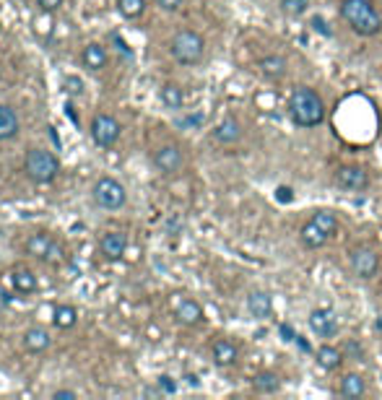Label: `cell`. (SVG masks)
<instances>
[{
  "label": "cell",
  "mask_w": 382,
  "mask_h": 400,
  "mask_svg": "<svg viewBox=\"0 0 382 400\" xmlns=\"http://www.w3.org/2000/svg\"><path fill=\"white\" fill-rule=\"evenodd\" d=\"M289 114L297 128H317L325 120V104L322 97L309 86H299L289 97Z\"/></svg>",
  "instance_id": "obj_1"
},
{
  "label": "cell",
  "mask_w": 382,
  "mask_h": 400,
  "mask_svg": "<svg viewBox=\"0 0 382 400\" xmlns=\"http://www.w3.org/2000/svg\"><path fill=\"white\" fill-rule=\"evenodd\" d=\"M341 16L359 37H377L382 31V16L372 0H344Z\"/></svg>",
  "instance_id": "obj_2"
},
{
  "label": "cell",
  "mask_w": 382,
  "mask_h": 400,
  "mask_svg": "<svg viewBox=\"0 0 382 400\" xmlns=\"http://www.w3.org/2000/svg\"><path fill=\"white\" fill-rule=\"evenodd\" d=\"M23 172L34 185H50V182L58 180L60 174V159L55 156L50 148H42V146H34L26 151L23 156Z\"/></svg>",
  "instance_id": "obj_3"
},
{
  "label": "cell",
  "mask_w": 382,
  "mask_h": 400,
  "mask_svg": "<svg viewBox=\"0 0 382 400\" xmlns=\"http://www.w3.org/2000/svg\"><path fill=\"white\" fill-rule=\"evenodd\" d=\"M169 53L180 65H198L206 55V39L195 29H180L169 42Z\"/></svg>",
  "instance_id": "obj_4"
},
{
  "label": "cell",
  "mask_w": 382,
  "mask_h": 400,
  "mask_svg": "<svg viewBox=\"0 0 382 400\" xmlns=\"http://www.w3.org/2000/svg\"><path fill=\"white\" fill-rule=\"evenodd\" d=\"M91 200L102 211H120L127 203V190L122 182H117L115 177H99L91 185Z\"/></svg>",
  "instance_id": "obj_5"
},
{
  "label": "cell",
  "mask_w": 382,
  "mask_h": 400,
  "mask_svg": "<svg viewBox=\"0 0 382 400\" xmlns=\"http://www.w3.org/2000/svg\"><path fill=\"white\" fill-rule=\"evenodd\" d=\"M23 249H26V255L37 257V260H42L47 265L65 263V247L53 234H47V232H34V234L26 237Z\"/></svg>",
  "instance_id": "obj_6"
},
{
  "label": "cell",
  "mask_w": 382,
  "mask_h": 400,
  "mask_svg": "<svg viewBox=\"0 0 382 400\" xmlns=\"http://www.w3.org/2000/svg\"><path fill=\"white\" fill-rule=\"evenodd\" d=\"M89 133H91V141H94L99 148H112L122 136V125L117 122V117H112L110 112H97L91 117Z\"/></svg>",
  "instance_id": "obj_7"
},
{
  "label": "cell",
  "mask_w": 382,
  "mask_h": 400,
  "mask_svg": "<svg viewBox=\"0 0 382 400\" xmlns=\"http://www.w3.org/2000/svg\"><path fill=\"white\" fill-rule=\"evenodd\" d=\"M333 182H336L341 190H346V193H364V190L369 188V174H367V169L359 164H344V166H338Z\"/></svg>",
  "instance_id": "obj_8"
},
{
  "label": "cell",
  "mask_w": 382,
  "mask_h": 400,
  "mask_svg": "<svg viewBox=\"0 0 382 400\" xmlns=\"http://www.w3.org/2000/svg\"><path fill=\"white\" fill-rule=\"evenodd\" d=\"M151 161H154V166H156V172H161V174H177L182 169V164H185V156H182L180 146L164 144V146H159L156 151H154Z\"/></svg>",
  "instance_id": "obj_9"
},
{
  "label": "cell",
  "mask_w": 382,
  "mask_h": 400,
  "mask_svg": "<svg viewBox=\"0 0 382 400\" xmlns=\"http://www.w3.org/2000/svg\"><path fill=\"white\" fill-rule=\"evenodd\" d=\"M351 271L364 281L375 279L377 271H380V257H377L375 249H369V247L351 249Z\"/></svg>",
  "instance_id": "obj_10"
},
{
  "label": "cell",
  "mask_w": 382,
  "mask_h": 400,
  "mask_svg": "<svg viewBox=\"0 0 382 400\" xmlns=\"http://www.w3.org/2000/svg\"><path fill=\"white\" fill-rule=\"evenodd\" d=\"M99 252H102V257L105 260H110V263H117V260H122L127 252V234L125 232H117V229H112V232H105L102 234V239H99Z\"/></svg>",
  "instance_id": "obj_11"
},
{
  "label": "cell",
  "mask_w": 382,
  "mask_h": 400,
  "mask_svg": "<svg viewBox=\"0 0 382 400\" xmlns=\"http://www.w3.org/2000/svg\"><path fill=\"white\" fill-rule=\"evenodd\" d=\"M309 328H312V333H315L317 338H333L338 333L336 312L328 310V307L312 310V315H309Z\"/></svg>",
  "instance_id": "obj_12"
},
{
  "label": "cell",
  "mask_w": 382,
  "mask_h": 400,
  "mask_svg": "<svg viewBox=\"0 0 382 400\" xmlns=\"http://www.w3.org/2000/svg\"><path fill=\"white\" fill-rule=\"evenodd\" d=\"M107 63H110V53H107L105 45H99V42H89V45L81 50V65L89 70V73H99V70H105Z\"/></svg>",
  "instance_id": "obj_13"
},
{
  "label": "cell",
  "mask_w": 382,
  "mask_h": 400,
  "mask_svg": "<svg viewBox=\"0 0 382 400\" xmlns=\"http://www.w3.org/2000/svg\"><path fill=\"white\" fill-rule=\"evenodd\" d=\"M21 343L29 354H45L47 348L53 346V335H50V330L42 328V325H31L29 330L23 333Z\"/></svg>",
  "instance_id": "obj_14"
},
{
  "label": "cell",
  "mask_w": 382,
  "mask_h": 400,
  "mask_svg": "<svg viewBox=\"0 0 382 400\" xmlns=\"http://www.w3.org/2000/svg\"><path fill=\"white\" fill-rule=\"evenodd\" d=\"M240 138H242V125L237 117H232V114H226L224 120L213 128V141L221 146H232V144H237Z\"/></svg>",
  "instance_id": "obj_15"
},
{
  "label": "cell",
  "mask_w": 382,
  "mask_h": 400,
  "mask_svg": "<svg viewBox=\"0 0 382 400\" xmlns=\"http://www.w3.org/2000/svg\"><path fill=\"white\" fill-rule=\"evenodd\" d=\"M21 133V117L11 104H0V141H11Z\"/></svg>",
  "instance_id": "obj_16"
},
{
  "label": "cell",
  "mask_w": 382,
  "mask_h": 400,
  "mask_svg": "<svg viewBox=\"0 0 382 400\" xmlns=\"http://www.w3.org/2000/svg\"><path fill=\"white\" fill-rule=\"evenodd\" d=\"M258 70L268 81H281L286 76V70H289V63H286L284 55H265V58L258 60Z\"/></svg>",
  "instance_id": "obj_17"
},
{
  "label": "cell",
  "mask_w": 382,
  "mask_h": 400,
  "mask_svg": "<svg viewBox=\"0 0 382 400\" xmlns=\"http://www.w3.org/2000/svg\"><path fill=\"white\" fill-rule=\"evenodd\" d=\"M211 356H213V362H216L218 367H232V364H237L240 351H237V346H234L232 340L218 338L216 343L211 346Z\"/></svg>",
  "instance_id": "obj_18"
},
{
  "label": "cell",
  "mask_w": 382,
  "mask_h": 400,
  "mask_svg": "<svg viewBox=\"0 0 382 400\" xmlns=\"http://www.w3.org/2000/svg\"><path fill=\"white\" fill-rule=\"evenodd\" d=\"M248 310H250V315H253V318L268 320L270 312H273V299H270V294H265V291H250Z\"/></svg>",
  "instance_id": "obj_19"
},
{
  "label": "cell",
  "mask_w": 382,
  "mask_h": 400,
  "mask_svg": "<svg viewBox=\"0 0 382 400\" xmlns=\"http://www.w3.org/2000/svg\"><path fill=\"white\" fill-rule=\"evenodd\" d=\"M11 283H14L16 291H18V294H23V296L34 294V291L39 288L37 273L29 271V268H16L14 276H11Z\"/></svg>",
  "instance_id": "obj_20"
},
{
  "label": "cell",
  "mask_w": 382,
  "mask_h": 400,
  "mask_svg": "<svg viewBox=\"0 0 382 400\" xmlns=\"http://www.w3.org/2000/svg\"><path fill=\"white\" fill-rule=\"evenodd\" d=\"M174 318H177V323L182 325H198L203 323V307L195 299H182L180 304H177V310H174Z\"/></svg>",
  "instance_id": "obj_21"
},
{
  "label": "cell",
  "mask_w": 382,
  "mask_h": 400,
  "mask_svg": "<svg viewBox=\"0 0 382 400\" xmlns=\"http://www.w3.org/2000/svg\"><path fill=\"white\" fill-rule=\"evenodd\" d=\"M317 364H320L322 369L325 372H336L341 364H344V359H346V354L341 351V348H336V346H330V343H325V346H320L317 348Z\"/></svg>",
  "instance_id": "obj_22"
},
{
  "label": "cell",
  "mask_w": 382,
  "mask_h": 400,
  "mask_svg": "<svg viewBox=\"0 0 382 400\" xmlns=\"http://www.w3.org/2000/svg\"><path fill=\"white\" fill-rule=\"evenodd\" d=\"M159 99H161V104L166 109H182L185 107V89H182L180 83H164L161 89H159Z\"/></svg>",
  "instance_id": "obj_23"
},
{
  "label": "cell",
  "mask_w": 382,
  "mask_h": 400,
  "mask_svg": "<svg viewBox=\"0 0 382 400\" xmlns=\"http://www.w3.org/2000/svg\"><path fill=\"white\" fill-rule=\"evenodd\" d=\"M53 325L58 330H70L78 325V310L73 304H58L53 310Z\"/></svg>",
  "instance_id": "obj_24"
},
{
  "label": "cell",
  "mask_w": 382,
  "mask_h": 400,
  "mask_svg": "<svg viewBox=\"0 0 382 400\" xmlns=\"http://www.w3.org/2000/svg\"><path fill=\"white\" fill-rule=\"evenodd\" d=\"M299 239H302V244H304V247H309V249H317V247H322V244H325V242H328L330 237L325 234V232H322L320 227H317L315 221L309 219L307 224H304V227H302V232H299Z\"/></svg>",
  "instance_id": "obj_25"
},
{
  "label": "cell",
  "mask_w": 382,
  "mask_h": 400,
  "mask_svg": "<svg viewBox=\"0 0 382 400\" xmlns=\"http://www.w3.org/2000/svg\"><path fill=\"white\" fill-rule=\"evenodd\" d=\"M364 393H367V385H364L361 374H346L341 379V395L344 398H361Z\"/></svg>",
  "instance_id": "obj_26"
},
{
  "label": "cell",
  "mask_w": 382,
  "mask_h": 400,
  "mask_svg": "<svg viewBox=\"0 0 382 400\" xmlns=\"http://www.w3.org/2000/svg\"><path fill=\"white\" fill-rule=\"evenodd\" d=\"M253 387L258 393H276L278 387H281V379H278L276 372H260V374H255L253 377Z\"/></svg>",
  "instance_id": "obj_27"
},
{
  "label": "cell",
  "mask_w": 382,
  "mask_h": 400,
  "mask_svg": "<svg viewBox=\"0 0 382 400\" xmlns=\"http://www.w3.org/2000/svg\"><path fill=\"white\" fill-rule=\"evenodd\" d=\"M117 11H120L122 18L135 21L146 13V0H117Z\"/></svg>",
  "instance_id": "obj_28"
},
{
  "label": "cell",
  "mask_w": 382,
  "mask_h": 400,
  "mask_svg": "<svg viewBox=\"0 0 382 400\" xmlns=\"http://www.w3.org/2000/svg\"><path fill=\"white\" fill-rule=\"evenodd\" d=\"M312 221H315L317 227H320L328 237H333L338 232V216L333 211H317V213H312Z\"/></svg>",
  "instance_id": "obj_29"
},
{
  "label": "cell",
  "mask_w": 382,
  "mask_h": 400,
  "mask_svg": "<svg viewBox=\"0 0 382 400\" xmlns=\"http://www.w3.org/2000/svg\"><path fill=\"white\" fill-rule=\"evenodd\" d=\"M278 8H281V13L289 16V18H299V16H304L309 11V0H281Z\"/></svg>",
  "instance_id": "obj_30"
},
{
  "label": "cell",
  "mask_w": 382,
  "mask_h": 400,
  "mask_svg": "<svg viewBox=\"0 0 382 400\" xmlns=\"http://www.w3.org/2000/svg\"><path fill=\"white\" fill-rule=\"evenodd\" d=\"M34 3H37L39 11H42V13H47V16L58 13V11L65 6V0H34Z\"/></svg>",
  "instance_id": "obj_31"
},
{
  "label": "cell",
  "mask_w": 382,
  "mask_h": 400,
  "mask_svg": "<svg viewBox=\"0 0 382 400\" xmlns=\"http://www.w3.org/2000/svg\"><path fill=\"white\" fill-rule=\"evenodd\" d=\"M65 89H68V94L78 97V94H83V81H81V78H75V76L65 78Z\"/></svg>",
  "instance_id": "obj_32"
},
{
  "label": "cell",
  "mask_w": 382,
  "mask_h": 400,
  "mask_svg": "<svg viewBox=\"0 0 382 400\" xmlns=\"http://www.w3.org/2000/svg\"><path fill=\"white\" fill-rule=\"evenodd\" d=\"M159 390H161V393H166V395H172L174 390H177V382L164 374V377H159Z\"/></svg>",
  "instance_id": "obj_33"
},
{
  "label": "cell",
  "mask_w": 382,
  "mask_h": 400,
  "mask_svg": "<svg viewBox=\"0 0 382 400\" xmlns=\"http://www.w3.org/2000/svg\"><path fill=\"white\" fill-rule=\"evenodd\" d=\"M315 31H320V34H325V37H330V29H328V23H325V18H320V16H315L312 18V23H309Z\"/></svg>",
  "instance_id": "obj_34"
},
{
  "label": "cell",
  "mask_w": 382,
  "mask_h": 400,
  "mask_svg": "<svg viewBox=\"0 0 382 400\" xmlns=\"http://www.w3.org/2000/svg\"><path fill=\"white\" fill-rule=\"evenodd\" d=\"M185 0H156L159 8H164V11H180V6Z\"/></svg>",
  "instance_id": "obj_35"
},
{
  "label": "cell",
  "mask_w": 382,
  "mask_h": 400,
  "mask_svg": "<svg viewBox=\"0 0 382 400\" xmlns=\"http://www.w3.org/2000/svg\"><path fill=\"white\" fill-rule=\"evenodd\" d=\"M53 398L55 400H63V398H65V400H75V398H78V393H75V390H55Z\"/></svg>",
  "instance_id": "obj_36"
},
{
  "label": "cell",
  "mask_w": 382,
  "mask_h": 400,
  "mask_svg": "<svg viewBox=\"0 0 382 400\" xmlns=\"http://www.w3.org/2000/svg\"><path fill=\"white\" fill-rule=\"evenodd\" d=\"M203 122V114H190L188 120H185V125H201Z\"/></svg>",
  "instance_id": "obj_37"
},
{
  "label": "cell",
  "mask_w": 382,
  "mask_h": 400,
  "mask_svg": "<svg viewBox=\"0 0 382 400\" xmlns=\"http://www.w3.org/2000/svg\"><path fill=\"white\" fill-rule=\"evenodd\" d=\"M289 193H292L289 188H278V198H281L284 203H286V200H292V195H289Z\"/></svg>",
  "instance_id": "obj_38"
},
{
  "label": "cell",
  "mask_w": 382,
  "mask_h": 400,
  "mask_svg": "<svg viewBox=\"0 0 382 400\" xmlns=\"http://www.w3.org/2000/svg\"><path fill=\"white\" fill-rule=\"evenodd\" d=\"M375 328H377V333H380V335H382V315L375 320Z\"/></svg>",
  "instance_id": "obj_39"
}]
</instances>
